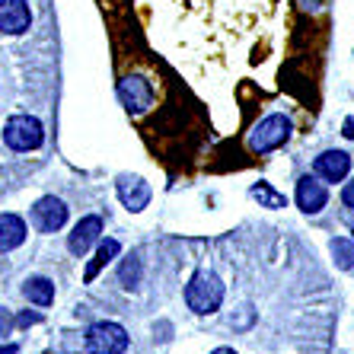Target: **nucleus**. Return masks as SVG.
<instances>
[{"instance_id": "1", "label": "nucleus", "mask_w": 354, "mask_h": 354, "mask_svg": "<svg viewBox=\"0 0 354 354\" xmlns=\"http://www.w3.org/2000/svg\"><path fill=\"white\" fill-rule=\"evenodd\" d=\"M185 304L192 313L198 316H211L221 310L223 304V281L214 272H198L185 288Z\"/></svg>"}, {"instance_id": "2", "label": "nucleus", "mask_w": 354, "mask_h": 354, "mask_svg": "<svg viewBox=\"0 0 354 354\" xmlns=\"http://www.w3.org/2000/svg\"><path fill=\"white\" fill-rule=\"evenodd\" d=\"M290 138V118L288 115H268L256 124V131L249 134V147L256 153H272V150L284 147Z\"/></svg>"}, {"instance_id": "3", "label": "nucleus", "mask_w": 354, "mask_h": 354, "mask_svg": "<svg viewBox=\"0 0 354 354\" xmlns=\"http://www.w3.org/2000/svg\"><path fill=\"white\" fill-rule=\"evenodd\" d=\"M3 140H7L10 150H35L45 140V128L35 115H13L3 124Z\"/></svg>"}, {"instance_id": "4", "label": "nucleus", "mask_w": 354, "mask_h": 354, "mask_svg": "<svg viewBox=\"0 0 354 354\" xmlns=\"http://www.w3.org/2000/svg\"><path fill=\"white\" fill-rule=\"evenodd\" d=\"M90 354H124L128 351V332L118 322H93L86 329Z\"/></svg>"}, {"instance_id": "5", "label": "nucleus", "mask_w": 354, "mask_h": 354, "mask_svg": "<svg viewBox=\"0 0 354 354\" xmlns=\"http://www.w3.org/2000/svg\"><path fill=\"white\" fill-rule=\"evenodd\" d=\"M118 99H122V106L128 109V112H147L150 106H153V86H150V80H144V77H124L122 83H118Z\"/></svg>"}, {"instance_id": "6", "label": "nucleus", "mask_w": 354, "mask_h": 354, "mask_svg": "<svg viewBox=\"0 0 354 354\" xmlns=\"http://www.w3.org/2000/svg\"><path fill=\"white\" fill-rule=\"evenodd\" d=\"M32 223L39 227L41 233L61 230V227L67 223V205L61 201V198H55V195L39 198V201H35V207H32Z\"/></svg>"}, {"instance_id": "7", "label": "nucleus", "mask_w": 354, "mask_h": 354, "mask_svg": "<svg viewBox=\"0 0 354 354\" xmlns=\"http://www.w3.org/2000/svg\"><path fill=\"white\" fill-rule=\"evenodd\" d=\"M99 233H102V221H99L96 214L83 217L74 230H71V236H67V249H71L77 259L86 256V252H90V246H96V243H99Z\"/></svg>"}, {"instance_id": "8", "label": "nucleus", "mask_w": 354, "mask_h": 354, "mask_svg": "<svg viewBox=\"0 0 354 354\" xmlns=\"http://www.w3.org/2000/svg\"><path fill=\"white\" fill-rule=\"evenodd\" d=\"M32 23V13L26 7V0H0V32L23 35Z\"/></svg>"}, {"instance_id": "9", "label": "nucleus", "mask_w": 354, "mask_h": 354, "mask_svg": "<svg viewBox=\"0 0 354 354\" xmlns=\"http://www.w3.org/2000/svg\"><path fill=\"white\" fill-rule=\"evenodd\" d=\"M326 201H329V192H326V185L319 179L304 176V179L297 182V207L304 214H319L322 207H326Z\"/></svg>"}, {"instance_id": "10", "label": "nucleus", "mask_w": 354, "mask_h": 354, "mask_svg": "<svg viewBox=\"0 0 354 354\" xmlns=\"http://www.w3.org/2000/svg\"><path fill=\"white\" fill-rule=\"evenodd\" d=\"M118 198L128 211H144L150 205V185L140 176H122L118 179Z\"/></svg>"}, {"instance_id": "11", "label": "nucleus", "mask_w": 354, "mask_h": 354, "mask_svg": "<svg viewBox=\"0 0 354 354\" xmlns=\"http://www.w3.org/2000/svg\"><path fill=\"white\" fill-rule=\"evenodd\" d=\"M351 169V157H348L345 150H326L316 157V176L326 182H342Z\"/></svg>"}, {"instance_id": "12", "label": "nucleus", "mask_w": 354, "mask_h": 354, "mask_svg": "<svg viewBox=\"0 0 354 354\" xmlns=\"http://www.w3.org/2000/svg\"><path fill=\"white\" fill-rule=\"evenodd\" d=\"M26 239V221L17 214H0V252H13Z\"/></svg>"}, {"instance_id": "13", "label": "nucleus", "mask_w": 354, "mask_h": 354, "mask_svg": "<svg viewBox=\"0 0 354 354\" xmlns=\"http://www.w3.org/2000/svg\"><path fill=\"white\" fill-rule=\"evenodd\" d=\"M23 294H26V300L35 304V306H51L55 304V284H51L48 278H26Z\"/></svg>"}, {"instance_id": "14", "label": "nucleus", "mask_w": 354, "mask_h": 354, "mask_svg": "<svg viewBox=\"0 0 354 354\" xmlns=\"http://www.w3.org/2000/svg\"><path fill=\"white\" fill-rule=\"evenodd\" d=\"M115 256H118V243H115V239H102V243H99V249H96V259H93L90 268H86V281H96V274L102 272V268H106V265L112 262Z\"/></svg>"}, {"instance_id": "15", "label": "nucleus", "mask_w": 354, "mask_h": 354, "mask_svg": "<svg viewBox=\"0 0 354 354\" xmlns=\"http://www.w3.org/2000/svg\"><path fill=\"white\" fill-rule=\"evenodd\" d=\"M252 198H256L262 207H272V211H278V207H288V198L281 195V192H274L268 182H259V185H252Z\"/></svg>"}, {"instance_id": "16", "label": "nucleus", "mask_w": 354, "mask_h": 354, "mask_svg": "<svg viewBox=\"0 0 354 354\" xmlns=\"http://www.w3.org/2000/svg\"><path fill=\"white\" fill-rule=\"evenodd\" d=\"M138 281H140V262L134 256H128L124 265H122V284L124 288H134Z\"/></svg>"}, {"instance_id": "17", "label": "nucleus", "mask_w": 354, "mask_h": 354, "mask_svg": "<svg viewBox=\"0 0 354 354\" xmlns=\"http://www.w3.org/2000/svg\"><path fill=\"white\" fill-rule=\"evenodd\" d=\"M332 252H335V259H338V265H342V268H351V265H354V246H348V243L335 239Z\"/></svg>"}, {"instance_id": "18", "label": "nucleus", "mask_w": 354, "mask_h": 354, "mask_svg": "<svg viewBox=\"0 0 354 354\" xmlns=\"http://www.w3.org/2000/svg\"><path fill=\"white\" fill-rule=\"evenodd\" d=\"M10 329H13V316H10L7 310H3V306H0V335H7Z\"/></svg>"}, {"instance_id": "19", "label": "nucleus", "mask_w": 354, "mask_h": 354, "mask_svg": "<svg viewBox=\"0 0 354 354\" xmlns=\"http://www.w3.org/2000/svg\"><path fill=\"white\" fill-rule=\"evenodd\" d=\"M342 201H345L348 207H354V179L345 182V189H342Z\"/></svg>"}, {"instance_id": "20", "label": "nucleus", "mask_w": 354, "mask_h": 354, "mask_svg": "<svg viewBox=\"0 0 354 354\" xmlns=\"http://www.w3.org/2000/svg\"><path fill=\"white\" fill-rule=\"evenodd\" d=\"M211 354H236L233 348H217V351H211Z\"/></svg>"}]
</instances>
